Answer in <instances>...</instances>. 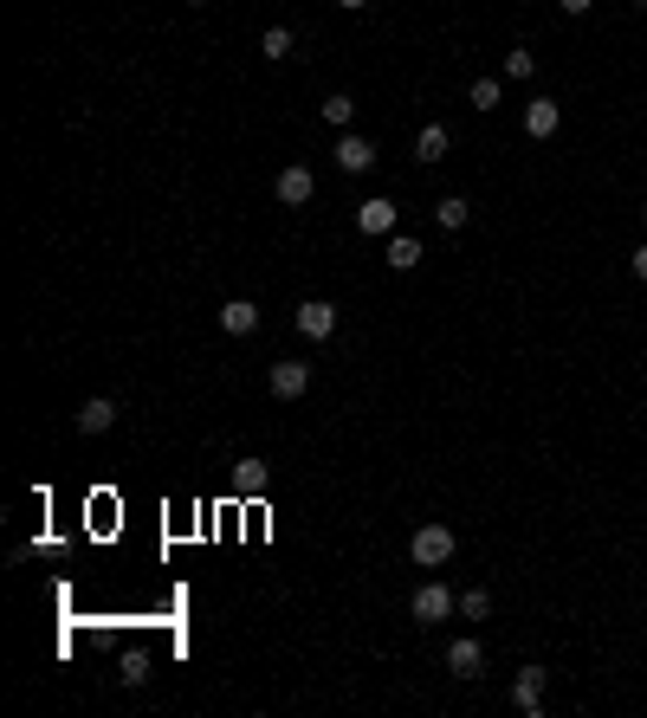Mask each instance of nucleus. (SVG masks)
<instances>
[{
  "mask_svg": "<svg viewBox=\"0 0 647 718\" xmlns=\"http://www.w3.org/2000/svg\"><path fill=\"white\" fill-rule=\"evenodd\" d=\"M641 227H647V207H641Z\"/></svg>",
  "mask_w": 647,
  "mask_h": 718,
  "instance_id": "bb28decb",
  "label": "nucleus"
},
{
  "mask_svg": "<svg viewBox=\"0 0 647 718\" xmlns=\"http://www.w3.org/2000/svg\"><path fill=\"white\" fill-rule=\"evenodd\" d=\"M557 123H563V110H557V98H531L525 104V136H557Z\"/></svg>",
  "mask_w": 647,
  "mask_h": 718,
  "instance_id": "f8f14e48",
  "label": "nucleus"
},
{
  "mask_svg": "<svg viewBox=\"0 0 647 718\" xmlns=\"http://www.w3.org/2000/svg\"><path fill=\"white\" fill-rule=\"evenodd\" d=\"M635 7H641V13H647V0H635Z\"/></svg>",
  "mask_w": 647,
  "mask_h": 718,
  "instance_id": "a878e982",
  "label": "nucleus"
},
{
  "mask_svg": "<svg viewBox=\"0 0 647 718\" xmlns=\"http://www.w3.org/2000/svg\"><path fill=\"white\" fill-rule=\"evenodd\" d=\"M195 7H208V0H195Z\"/></svg>",
  "mask_w": 647,
  "mask_h": 718,
  "instance_id": "cd10ccee",
  "label": "nucleus"
},
{
  "mask_svg": "<svg viewBox=\"0 0 647 718\" xmlns=\"http://www.w3.org/2000/svg\"><path fill=\"white\" fill-rule=\"evenodd\" d=\"M117 680H123V686H143V680H149V660H143V654H123V673H117Z\"/></svg>",
  "mask_w": 647,
  "mask_h": 718,
  "instance_id": "4be33fe9",
  "label": "nucleus"
},
{
  "mask_svg": "<svg viewBox=\"0 0 647 718\" xmlns=\"http://www.w3.org/2000/svg\"><path fill=\"white\" fill-rule=\"evenodd\" d=\"M356 227H363V233H376V240H389V233H402V207H395L389 195H376V201H363V207H356Z\"/></svg>",
  "mask_w": 647,
  "mask_h": 718,
  "instance_id": "423d86ee",
  "label": "nucleus"
},
{
  "mask_svg": "<svg viewBox=\"0 0 647 718\" xmlns=\"http://www.w3.org/2000/svg\"><path fill=\"white\" fill-rule=\"evenodd\" d=\"M628 272H635V279H641V285H647V240H641V246H635V253H628Z\"/></svg>",
  "mask_w": 647,
  "mask_h": 718,
  "instance_id": "5701e85b",
  "label": "nucleus"
},
{
  "mask_svg": "<svg viewBox=\"0 0 647 718\" xmlns=\"http://www.w3.org/2000/svg\"><path fill=\"white\" fill-rule=\"evenodd\" d=\"M272 395H279V402H298V395L311 389V363H272Z\"/></svg>",
  "mask_w": 647,
  "mask_h": 718,
  "instance_id": "1a4fd4ad",
  "label": "nucleus"
},
{
  "mask_svg": "<svg viewBox=\"0 0 647 718\" xmlns=\"http://www.w3.org/2000/svg\"><path fill=\"white\" fill-rule=\"evenodd\" d=\"M544 680H550L544 667H518L512 699H518V712H525V718H538V712H544Z\"/></svg>",
  "mask_w": 647,
  "mask_h": 718,
  "instance_id": "6e6552de",
  "label": "nucleus"
},
{
  "mask_svg": "<svg viewBox=\"0 0 647 718\" xmlns=\"http://www.w3.org/2000/svg\"><path fill=\"white\" fill-rule=\"evenodd\" d=\"M272 195H279V207H305L311 195H318V175H311L305 162H285V169L272 175Z\"/></svg>",
  "mask_w": 647,
  "mask_h": 718,
  "instance_id": "20e7f679",
  "label": "nucleus"
},
{
  "mask_svg": "<svg viewBox=\"0 0 647 718\" xmlns=\"http://www.w3.org/2000/svg\"><path fill=\"white\" fill-rule=\"evenodd\" d=\"M292 324H298L305 343H330L337 337V305H330V298H305V305L292 311Z\"/></svg>",
  "mask_w": 647,
  "mask_h": 718,
  "instance_id": "f03ea898",
  "label": "nucleus"
},
{
  "mask_svg": "<svg viewBox=\"0 0 647 718\" xmlns=\"http://www.w3.org/2000/svg\"><path fill=\"white\" fill-rule=\"evenodd\" d=\"M466 104H473V110H499V104H505V85H499V78H473Z\"/></svg>",
  "mask_w": 647,
  "mask_h": 718,
  "instance_id": "a211bd4d",
  "label": "nucleus"
},
{
  "mask_svg": "<svg viewBox=\"0 0 647 718\" xmlns=\"http://www.w3.org/2000/svg\"><path fill=\"white\" fill-rule=\"evenodd\" d=\"M72 421H78V434H110V427H117V402H110V395H91Z\"/></svg>",
  "mask_w": 647,
  "mask_h": 718,
  "instance_id": "9b49d317",
  "label": "nucleus"
},
{
  "mask_svg": "<svg viewBox=\"0 0 647 718\" xmlns=\"http://www.w3.org/2000/svg\"><path fill=\"white\" fill-rule=\"evenodd\" d=\"M266 486H272V466L266 460H240V466H233V492H240V499H259Z\"/></svg>",
  "mask_w": 647,
  "mask_h": 718,
  "instance_id": "4468645a",
  "label": "nucleus"
},
{
  "mask_svg": "<svg viewBox=\"0 0 647 718\" xmlns=\"http://www.w3.org/2000/svg\"><path fill=\"white\" fill-rule=\"evenodd\" d=\"M408 557H415V570H440V563H453V531H447V524H421V531L408 537Z\"/></svg>",
  "mask_w": 647,
  "mask_h": 718,
  "instance_id": "f257e3e1",
  "label": "nucleus"
},
{
  "mask_svg": "<svg viewBox=\"0 0 647 718\" xmlns=\"http://www.w3.org/2000/svg\"><path fill=\"white\" fill-rule=\"evenodd\" d=\"M318 110H324V123H330V130H350V123H356V104H350V91H337V98H324Z\"/></svg>",
  "mask_w": 647,
  "mask_h": 718,
  "instance_id": "6ab92c4d",
  "label": "nucleus"
},
{
  "mask_svg": "<svg viewBox=\"0 0 647 718\" xmlns=\"http://www.w3.org/2000/svg\"><path fill=\"white\" fill-rule=\"evenodd\" d=\"M337 7H350V13H363V7H369V0H337Z\"/></svg>",
  "mask_w": 647,
  "mask_h": 718,
  "instance_id": "393cba45",
  "label": "nucleus"
},
{
  "mask_svg": "<svg viewBox=\"0 0 647 718\" xmlns=\"http://www.w3.org/2000/svg\"><path fill=\"white\" fill-rule=\"evenodd\" d=\"M447 149H453V136L440 130V123H428V130L415 136V162H447Z\"/></svg>",
  "mask_w": 647,
  "mask_h": 718,
  "instance_id": "f3484780",
  "label": "nucleus"
},
{
  "mask_svg": "<svg viewBox=\"0 0 647 718\" xmlns=\"http://www.w3.org/2000/svg\"><path fill=\"white\" fill-rule=\"evenodd\" d=\"M292 46H298V39H292V26H266V33H259V59H272V65H285V59H292Z\"/></svg>",
  "mask_w": 647,
  "mask_h": 718,
  "instance_id": "dca6fc26",
  "label": "nucleus"
},
{
  "mask_svg": "<svg viewBox=\"0 0 647 718\" xmlns=\"http://www.w3.org/2000/svg\"><path fill=\"white\" fill-rule=\"evenodd\" d=\"M557 7H563V13H570V20H583V13H589V7H596V0H557Z\"/></svg>",
  "mask_w": 647,
  "mask_h": 718,
  "instance_id": "b1692460",
  "label": "nucleus"
},
{
  "mask_svg": "<svg viewBox=\"0 0 647 718\" xmlns=\"http://www.w3.org/2000/svg\"><path fill=\"white\" fill-rule=\"evenodd\" d=\"M453 609H460V602H453V589H447V583H421L415 596H408V615H415L421 628H434V621H447Z\"/></svg>",
  "mask_w": 647,
  "mask_h": 718,
  "instance_id": "7ed1b4c3",
  "label": "nucleus"
},
{
  "mask_svg": "<svg viewBox=\"0 0 647 718\" xmlns=\"http://www.w3.org/2000/svg\"><path fill=\"white\" fill-rule=\"evenodd\" d=\"M466 220H473V201H466V195H440L434 201V227L440 233H460Z\"/></svg>",
  "mask_w": 647,
  "mask_h": 718,
  "instance_id": "2eb2a0df",
  "label": "nucleus"
},
{
  "mask_svg": "<svg viewBox=\"0 0 647 718\" xmlns=\"http://www.w3.org/2000/svg\"><path fill=\"white\" fill-rule=\"evenodd\" d=\"M382 259H389L395 272H415V266H421L428 253H421V240H415V233H389V246H382Z\"/></svg>",
  "mask_w": 647,
  "mask_h": 718,
  "instance_id": "ddd939ff",
  "label": "nucleus"
},
{
  "mask_svg": "<svg viewBox=\"0 0 647 718\" xmlns=\"http://www.w3.org/2000/svg\"><path fill=\"white\" fill-rule=\"evenodd\" d=\"M220 330H227V337H253L259 330V305L253 298H227V305H220Z\"/></svg>",
  "mask_w": 647,
  "mask_h": 718,
  "instance_id": "9d476101",
  "label": "nucleus"
},
{
  "mask_svg": "<svg viewBox=\"0 0 647 718\" xmlns=\"http://www.w3.org/2000/svg\"><path fill=\"white\" fill-rule=\"evenodd\" d=\"M479 667H486V647H479L473 634H453L447 641V673L453 680H479Z\"/></svg>",
  "mask_w": 647,
  "mask_h": 718,
  "instance_id": "0eeeda50",
  "label": "nucleus"
},
{
  "mask_svg": "<svg viewBox=\"0 0 647 718\" xmlns=\"http://www.w3.org/2000/svg\"><path fill=\"white\" fill-rule=\"evenodd\" d=\"M330 156H337L343 175H369V169H376V143H369V136H356V130H343Z\"/></svg>",
  "mask_w": 647,
  "mask_h": 718,
  "instance_id": "39448f33",
  "label": "nucleus"
},
{
  "mask_svg": "<svg viewBox=\"0 0 647 718\" xmlns=\"http://www.w3.org/2000/svg\"><path fill=\"white\" fill-rule=\"evenodd\" d=\"M505 78H518V85H525V78H538V59H531L525 46H518V52H505Z\"/></svg>",
  "mask_w": 647,
  "mask_h": 718,
  "instance_id": "412c9836",
  "label": "nucleus"
},
{
  "mask_svg": "<svg viewBox=\"0 0 647 718\" xmlns=\"http://www.w3.org/2000/svg\"><path fill=\"white\" fill-rule=\"evenodd\" d=\"M460 615H466V621H492V589H466V596H460Z\"/></svg>",
  "mask_w": 647,
  "mask_h": 718,
  "instance_id": "aec40b11",
  "label": "nucleus"
}]
</instances>
